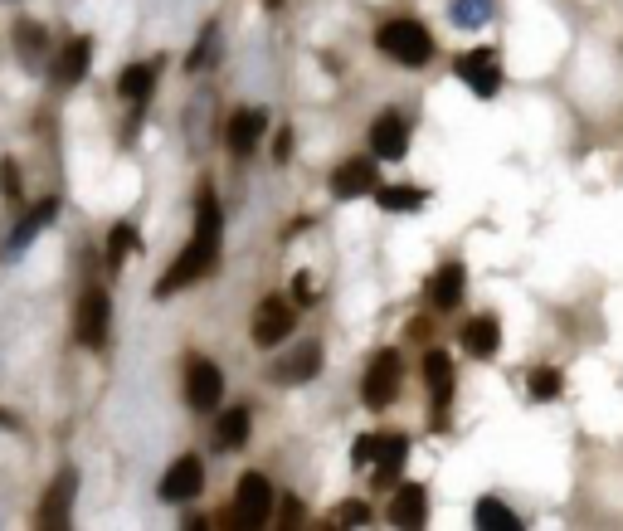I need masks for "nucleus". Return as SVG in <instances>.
<instances>
[{
  "instance_id": "obj_17",
  "label": "nucleus",
  "mask_w": 623,
  "mask_h": 531,
  "mask_svg": "<svg viewBox=\"0 0 623 531\" xmlns=\"http://www.w3.org/2000/svg\"><path fill=\"white\" fill-rule=\"evenodd\" d=\"M463 288H468V268L443 264L439 273H434V283H429V298H434V307H458L463 303Z\"/></svg>"
},
{
  "instance_id": "obj_1",
  "label": "nucleus",
  "mask_w": 623,
  "mask_h": 531,
  "mask_svg": "<svg viewBox=\"0 0 623 531\" xmlns=\"http://www.w3.org/2000/svg\"><path fill=\"white\" fill-rule=\"evenodd\" d=\"M220 234H224L220 205H215V195L205 190V195L195 200V234H190V244L181 249V259L161 273V283H156V298H171L176 288L200 283V278L215 268V259H220Z\"/></svg>"
},
{
  "instance_id": "obj_28",
  "label": "nucleus",
  "mask_w": 623,
  "mask_h": 531,
  "mask_svg": "<svg viewBox=\"0 0 623 531\" xmlns=\"http://www.w3.org/2000/svg\"><path fill=\"white\" fill-rule=\"evenodd\" d=\"M477 527H516V512H507L502 502H492V497H482L477 502Z\"/></svg>"
},
{
  "instance_id": "obj_19",
  "label": "nucleus",
  "mask_w": 623,
  "mask_h": 531,
  "mask_svg": "<svg viewBox=\"0 0 623 531\" xmlns=\"http://www.w3.org/2000/svg\"><path fill=\"white\" fill-rule=\"evenodd\" d=\"M424 380H429L434 410H443L448 395H453V361H448V351H429V356H424Z\"/></svg>"
},
{
  "instance_id": "obj_31",
  "label": "nucleus",
  "mask_w": 623,
  "mask_h": 531,
  "mask_svg": "<svg viewBox=\"0 0 623 531\" xmlns=\"http://www.w3.org/2000/svg\"><path fill=\"white\" fill-rule=\"evenodd\" d=\"M336 522H341V527H366L370 507L366 502H346V507H336Z\"/></svg>"
},
{
  "instance_id": "obj_9",
  "label": "nucleus",
  "mask_w": 623,
  "mask_h": 531,
  "mask_svg": "<svg viewBox=\"0 0 623 531\" xmlns=\"http://www.w3.org/2000/svg\"><path fill=\"white\" fill-rule=\"evenodd\" d=\"M205 493V463L195 454H185L171 463V473H166V483H161V497L166 502H190V497Z\"/></svg>"
},
{
  "instance_id": "obj_20",
  "label": "nucleus",
  "mask_w": 623,
  "mask_h": 531,
  "mask_svg": "<svg viewBox=\"0 0 623 531\" xmlns=\"http://www.w3.org/2000/svg\"><path fill=\"white\" fill-rule=\"evenodd\" d=\"M463 346L473 351V356H492L497 346H502V322L487 312V317H473L468 327H463Z\"/></svg>"
},
{
  "instance_id": "obj_18",
  "label": "nucleus",
  "mask_w": 623,
  "mask_h": 531,
  "mask_svg": "<svg viewBox=\"0 0 623 531\" xmlns=\"http://www.w3.org/2000/svg\"><path fill=\"white\" fill-rule=\"evenodd\" d=\"M424 517H429L424 488H419V483L400 488V493H395V502H390V522H395V527H424Z\"/></svg>"
},
{
  "instance_id": "obj_8",
  "label": "nucleus",
  "mask_w": 623,
  "mask_h": 531,
  "mask_svg": "<svg viewBox=\"0 0 623 531\" xmlns=\"http://www.w3.org/2000/svg\"><path fill=\"white\" fill-rule=\"evenodd\" d=\"M375 152L370 156H351V161H341L336 171H331V190L341 195V200H356V195H370L375 190Z\"/></svg>"
},
{
  "instance_id": "obj_13",
  "label": "nucleus",
  "mask_w": 623,
  "mask_h": 531,
  "mask_svg": "<svg viewBox=\"0 0 623 531\" xmlns=\"http://www.w3.org/2000/svg\"><path fill=\"white\" fill-rule=\"evenodd\" d=\"M404 142H409V132H404L400 113L375 117V127H370V152L380 156V161H400V156H404Z\"/></svg>"
},
{
  "instance_id": "obj_26",
  "label": "nucleus",
  "mask_w": 623,
  "mask_h": 531,
  "mask_svg": "<svg viewBox=\"0 0 623 531\" xmlns=\"http://www.w3.org/2000/svg\"><path fill=\"white\" fill-rule=\"evenodd\" d=\"M375 200H380V210H419V205H424V190H414V186H375Z\"/></svg>"
},
{
  "instance_id": "obj_27",
  "label": "nucleus",
  "mask_w": 623,
  "mask_h": 531,
  "mask_svg": "<svg viewBox=\"0 0 623 531\" xmlns=\"http://www.w3.org/2000/svg\"><path fill=\"white\" fill-rule=\"evenodd\" d=\"M132 249H142V239H137V229L132 225H112V234H108V264L117 268Z\"/></svg>"
},
{
  "instance_id": "obj_32",
  "label": "nucleus",
  "mask_w": 623,
  "mask_h": 531,
  "mask_svg": "<svg viewBox=\"0 0 623 531\" xmlns=\"http://www.w3.org/2000/svg\"><path fill=\"white\" fill-rule=\"evenodd\" d=\"M375 458H380V434H366V439H356V458H351V463H356V468H370Z\"/></svg>"
},
{
  "instance_id": "obj_22",
  "label": "nucleus",
  "mask_w": 623,
  "mask_h": 531,
  "mask_svg": "<svg viewBox=\"0 0 623 531\" xmlns=\"http://www.w3.org/2000/svg\"><path fill=\"white\" fill-rule=\"evenodd\" d=\"M249 439V410H224L220 424H215V444L220 449H244Z\"/></svg>"
},
{
  "instance_id": "obj_34",
  "label": "nucleus",
  "mask_w": 623,
  "mask_h": 531,
  "mask_svg": "<svg viewBox=\"0 0 623 531\" xmlns=\"http://www.w3.org/2000/svg\"><path fill=\"white\" fill-rule=\"evenodd\" d=\"M288 152H293V132H283V137H278V147H273L278 161H288Z\"/></svg>"
},
{
  "instance_id": "obj_12",
  "label": "nucleus",
  "mask_w": 623,
  "mask_h": 531,
  "mask_svg": "<svg viewBox=\"0 0 623 531\" xmlns=\"http://www.w3.org/2000/svg\"><path fill=\"white\" fill-rule=\"evenodd\" d=\"M74 493H78V473L64 468V473L49 483V497H44V507H39V522H44V527H64V522H69V507H74Z\"/></svg>"
},
{
  "instance_id": "obj_10",
  "label": "nucleus",
  "mask_w": 623,
  "mask_h": 531,
  "mask_svg": "<svg viewBox=\"0 0 623 531\" xmlns=\"http://www.w3.org/2000/svg\"><path fill=\"white\" fill-rule=\"evenodd\" d=\"M293 337V307L283 298H263V307L254 312V342L258 346H278Z\"/></svg>"
},
{
  "instance_id": "obj_5",
  "label": "nucleus",
  "mask_w": 623,
  "mask_h": 531,
  "mask_svg": "<svg viewBox=\"0 0 623 531\" xmlns=\"http://www.w3.org/2000/svg\"><path fill=\"white\" fill-rule=\"evenodd\" d=\"M400 351H380L375 361L366 366V380H361V395H366V405H375V410H385L395 395H400Z\"/></svg>"
},
{
  "instance_id": "obj_36",
  "label": "nucleus",
  "mask_w": 623,
  "mask_h": 531,
  "mask_svg": "<svg viewBox=\"0 0 623 531\" xmlns=\"http://www.w3.org/2000/svg\"><path fill=\"white\" fill-rule=\"evenodd\" d=\"M263 5H273V10H278V5H283V0H263Z\"/></svg>"
},
{
  "instance_id": "obj_25",
  "label": "nucleus",
  "mask_w": 623,
  "mask_h": 531,
  "mask_svg": "<svg viewBox=\"0 0 623 531\" xmlns=\"http://www.w3.org/2000/svg\"><path fill=\"white\" fill-rule=\"evenodd\" d=\"M220 54V25H205L200 39H195V49H190V59H185V69L190 74H200V69H210V59Z\"/></svg>"
},
{
  "instance_id": "obj_30",
  "label": "nucleus",
  "mask_w": 623,
  "mask_h": 531,
  "mask_svg": "<svg viewBox=\"0 0 623 531\" xmlns=\"http://www.w3.org/2000/svg\"><path fill=\"white\" fill-rule=\"evenodd\" d=\"M15 49H25V54L35 59L39 49H44V35H39V25H30V20H25V25L15 30Z\"/></svg>"
},
{
  "instance_id": "obj_2",
  "label": "nucleus",
  "mask_w": 623,
  "mask_h": 531,
  "mask_svg": "<svg viewBox=\"0 0 623 531\" xmlns=\"http://www.w3.org/2000/svg\"><path fill=\"white\" fill-rule=\"evenodd\" d=\"M375 44H380V54H390L404 69H424L434 59V39H429V30L419 20H390V25H380Z\"/></svg>"
},
{
  "instance_id": "obj_15",
  "label": "nucleus",
  "mask_w": 623,
  "mask_h": 531,
  "mask_svg": "<svg viewBox=\"0 0 623 531\" xmlns=\"http://www.w3.org/2000/svg\"><path fill=\"white\" fill-rule=\"evenodd\" d=\"M54 215H59V200H39L35 210H30V215H25V220L15 225V234H10V244H5V259H15L20 249H30V239H35V234H39L44 225H49Z\"/></svg>"
},
{
  "instance_id": "obj_4",
  "label": "nucleus",
  "mask_w": 623,
  "mask_h": 531,
  "mask_svg": "<svg viewBox=\"0 0 623 531\" xmlns=\"http://www.w3.org/2000/svg\"><path fill=\"white\" fill-rule=\"evenodd\" d=\"M220 395H224L220 366L205 361V356H190V361H185V400H190V410L210 415V410L220 405Z\"/></svg>"
},
{
  "instance_id": "obj_7",
  "label": "nucleus",
  "mask_w": 623,
  "mask_h": 531,
  "mask_svg": "<svg viewBox=\"0 0 623 531\" xmlns=\"http://www.w3.org/2000/svg\"><path fill=\"white\" fill-rule=\"evenodd\" d=\"M108 322H112V303L103 288H88L78 303V342L83 346H103L108 342Z\"/></svg>"
},
{
  "instance_id": "obj_16",
  "label": "nucleus",
  "mask_w": 623,
  "mask_h": 531,
  "mask_svg": "<svg viewBox=\"0 0 623 531\" xmlns=\"http://www.w3.org/2000/svg\"><path fill=\"white\" fill-rule=\"evenodd\" d=\"M88 59H93V39L78 35L64 44V54H59V64H54V83H78V78L88 74Z\"/></svg>"
},
{
  "instance_id": "obj_35",
  "label": "nucleus",
  "mask_w": 623,
  "mask_h": 531,
  "mask_svg": "<svg viewBox=\"0 0 623 531\" xmlns=\"http://www.w3.org/2000/svg\"><path fill=\"white\" fill-rule=\"evenodd\" d=\"M0 176H5V195H15V190H20V181H15V166H10V161L0 166Z\"/></svg>"
},
{
  "instance_id": "obj_21",
  "label": "nucleus",
  "mask_w": 623,
  "mask_h": 531,
  "mask_svg": "<svg viewBox=\"0 0 623 531\" xmlns=\"http://www.w3.org/2000/svg\"><path fill=\"white\" fill-rule=\"evenodd\" d=\"M156 74H161V59H151V64H132V69H122V78H117L122 98H127V103H147V93L156 88Z\"/></svg>"
},
{
  "instance_id": "obj_11",
  "label": "nucleus",
  "mask_w": 623,
  "mask_h": 531,
  "mask_svg": "<svg viewBox=\"0 0 623 531\" xmlns=\"http://www.w3.org/2000/svg\"><path fill=\"white\" fill-rule=\"evenodd\" d=\"M263 132H268V113H263V108H239V113L229 117L224 142H229V152L234 156H249L258 142H263Z\"/></svg>"
},
{
  "instance_id": "obj_23",
  "label": "nucleus",
  "mask_w": 623,
  "mask_h": 531,
  "mask_svg": "<svg viewBox=\"0 0 623 531\" xmlns=\"http://www.w3.org/2000/svg\"><path fill=\"white\" fill-rule=\"evenodd\" d=\"M448 15L458 30H482L492 20V0H448Z\"/></svg>"
},
{
  "instance_id": "obj_14",
  "label": "nucleus",
  "mask_w": 623,
  "mask_h": 531,
  "mask_svg": "<svg viewBox=\"0 0 623 531\" xmlns=\"http://www.w3.org/2000/svg\"><path fill=\"white\" fill-rule=\"evenodd\" d=\"M322 371V346L317 342H302L293 356H283L278 366H273V376L283 380V385H302V380H312Z\"/></svg>"
},
{
  "instance_id": "obj_29",
  "label": "nucleus",
  "mask_w": 623,
  "mask_h": 531,
  "mask_svg": "<svg viewBox=\"0 0 623 531\" xmlns=\"http://www.w3.org/2000/svg\"><path fill=\"white\" fill-rule=\"evenodd\" d=\"M531 395H536V400H555V395H560V371H550V366L531 371Z\"/></svg>"
},
{
  "instance_id": "obj_6",
  "label": "nucleus",
  "mask_w": 623,
  "mask_h": 531,
  "mask_svg": "<svg viewBox=\"0 0 623 531\" xmlns=\"http://www.w3.org/2000/svg\"><path fill=\"white\" fill-rule=\"evenodd\" d=\"M458 78L473 88L477 98H492L502 88V54L497 49H468L458 59Z\"/></svg>"
},
{
  "instance_id": "obj_3",
  "label": "nucleus",
  "mask_w": 623,
  "mask_h": 531,
  "mask_svg": "<svg viewBox=\"0 0 623 531\" xmlns=\"http://www.w3.org/2000/svg\"><path fill=\"white\" fill-rule=\"evenodd\" d=\"M268 512H273V488H268V478L263 473H244L239 478V493H234V527L254 531L268 522Z\"/></svg>"
},
{
  "instance_id": "obj_33",
  "label": "nucleus",
  "mask_w": 623,
  "mask_h": 531,
  "mask_svg": "<svg viewBox=\"0 0 623 531\" xmlns=\"http://www.w3.org/2000/svg\"><path fill=\"white\" fill-rule=\"evenodd\" d=\"M297 298H302V303H312V278H307V273H297Z\"/></svg>"
},
{
  "instance_id": "obj_24",
  "label": "nucleus",
  "mask_w": 623,
  "mask_h": 531,
  "mask_svg": "<svg viewBox=\"0 0 623 531\" xmlns=\"http://www.w3.org/2000/svg\"><path fill=\"white\" fill-rule=\"evenodd\" d=\"M409 454V439L404 434H380V458H375V478L385 483V478H395V468H400V458Z\"/></svg>"
}]
</instances>
